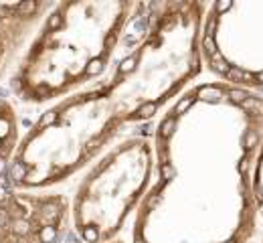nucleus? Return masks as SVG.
Returning a JSON list of instances; mask_svg holds the SVG:
<instances>
[{
    "label": "nucleus",
    "mask_w": 263,
    "mask_h": 243,
    "mask_svg": "<svg viewBox=\"0 0 263 243\" xmlns=\"http://www.w3.org/2000/svg\"><path fill=\"white\" fill-rule=\"evenodd\" d=\"M71 227V199L53 189L0 190V243H61Z\"/></svg>",
    "instance_id": "423d86ee"
},
{
    "label": "nucleus",
    "mask_w": 263,
    "mask_h": 243,
    "mask_svg": "<svg viewBox=\"0 0 263 243\" xmlns=\"http://www.w3.org/2000/svg\"><path fill=\"white\" fill-rule=\"evenodd\" d=\"M207 2L146 4V27L109 77L49 106L23 134L8 183L53 189L87 168L130 124L176 102L205 69L201 30Z\"/></svg>",
    "instance_id": "f03ea898"
},
{
    "label": "nucleus",
    "mask_w": 263,
    "mask_h": 243,
    "mask_svg": "<svg viewBox=\"0 0 263 243\" xmlns=\"http://www.w3.org/2000/svg\"><path fill=\"white\" fill-rule=\"evenodd\" d=\"M53 4L55 2L47 0L0 2V81L12 67L16 69L30 39Z\"/></svg>",
    "instance_id": "0eeeda50"
},
{
    "label": "nucleus",
    "mask_w": 263,
    "mask_h": 243,
    "mask_svg": "<svg viewBox=\"0 0 263 243\" xmlns=\"http://www.w3.org/2000/svg\"><path fill=\"white\" fill-rule=\"evenodd\" d=\"M263 93L221 81L188 87L154 128V181L130 243H255L253 160Z\"/></svg>",
    "instance_id": "f257e3e1"
},
{
    "label": "nucleus",
    "mask_w": 263,
    "mask_h": 243,
    "mask_svg": "<svg viewBox=\"0 0 263 243\" xmlns=\"http://www.w3.org/2000/svg\"><path fill=\"white\" fill-rule=\"evenodd\" d=\"M201 53L215 81L263 93V0L207 4Z\"/></svg>",
    "instance_id": "39448f33"
},
{
    "label": "nucleus",
    "mask_w": 263,
    "mask_h": 243,
    "mask_svg": "<svg viewBox=\"0 0 263 243\" xmlns=\"http://www.w3.org/2000/svg\"><path fill=\"white\" fill-rule=\"evenodd\" d=\"M21 122L14 104L0 95V183L8 178L16 150L21 146Z\"/></svg>",
    "instance_id": "6e6552de"
},
{
    "label": "nucleus",
    "mask_w": 263,
    "mask_h": 243,
    "mask_svg": "<svg viewBox=\"0 0 263 243\" xmlns=\"http://www.w3.org/2000/svg\"><path fill=\"white\" fill-rule=\"evenodd\" d=\"M253 197H255V205H257V213L259 219L263 223V134L255 152V160H253Z\"/></svg>",
    "instance_id": "1a4fd4ad"
},
{
    "label": "nucleus",
    "mask_w": 263,
    "mask_h": 243,
    "mask_svg": "<svg viewBox=\"0 0 263 243\" xmlns=\"http://www.w3.org/2000/svg\"><path fill=\"white\" fill-rule=\"evenodd\" d=\"M136 10L132 0L55 2L10 77L16 102L53 106L102 79Z\"/></svg>",
    "instance_id": "7ed1b4c3"
},
{
    "label": "nucleus",
    "mask_w": 263,
    "mask_h": 243,
    "mask_svg": "<svg viewBox=\"0 0 263 243\" xmlns=\"http://www.w3.org/2000/svg\"><path fill=\"white\" fill-rule=\"evenodd\" d=\"M116 243H124V241H116Z\"/></svg>",
    "instance_id": "9b49d317"
},
{
    "label": "nucleus",
    "mask_w": 263,
    "mask_h": 243,
    "mask_svg": "<svg viewBox=\"0 0 263 243\" xmlns=\"http://www.w3.org/2000/svg\"><path fill=\"white\" fill-rule=\"evenodd\" d=\"M259 243H263V237H261V241H259Z\"/></svg>",
    "instance_id": "9d476101"
},
{
    "label": "nucleus",
    "mask_w": 263,
    "mask_h": 243,
    "mask_svg": "<svg viewBox=\"0 0 263 243\" xmlns=\"http://www.w3.org/2000/svg\"><path fill=\"white\" fill-rule=\"evenodd\" d=\"M154 144L128 136L85 168L71 197V229L77 243H116L154 181Z\"/></svg>",
    "instance_id": "20e7f679"
}]
</instances>
